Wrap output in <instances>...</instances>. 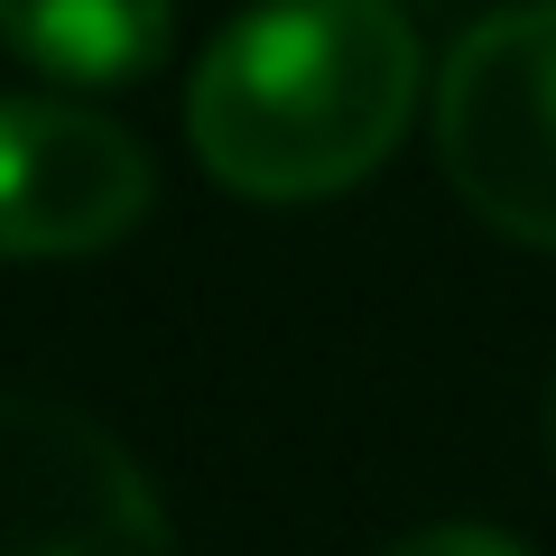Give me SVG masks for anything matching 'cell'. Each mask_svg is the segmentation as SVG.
I'll list each match as a JSON object with an SVG mask.
<instances>
[{"mask_svg":"<svg viewBox=\"0 0 556 556\" xmlns=\"http://www.w3.org/2000/svg\"><path fill=\"white\" fill-rule=\"evenodd\" d=\"M427 56L399 0H260L204 47L186 139L214 186L251 204H316L362 186L417 121Z\"/></svg>","mask_w":556,"mask_h":556,"instance_id":"cell-1","label":"cell"},{"mask_svg":"<svg viewBox=\"0 0 556 556\" xmlns=\"http://www.w3.org/2000/svg\"><path fill=\"white\" fill-rule=\"evenodd\" d=\"M437 159L492 232L556 251V0L464 28L437 75Z\"/></svg>","mask_w":556,"mask_h":556,"instance_id":"cell-2","label":"cell"},{"mask_svg":"<svg viewBox=\"0 0 556 556\" xmlns=\"http://www.w3.org/2000/svg\"><path fill=\"white\" fill-rule=\"evenodd\" d=\"M0 556H177V529L102 417L0 390Z\"/></svg>","mask_w":556,"mask_h":556,"instance_id":"cell-3","label":"cell"},{"mask_svg":"<svg viewBox=\"0 0 556 556\" xmlns=\"http://www.w3.org/2000/svg\"><path fill=\"white\" fill-rule=\"evenodd\" d=\"M159 177L121 121L0 93V260H84L149 214Z\"/></svg>","mask_w":556,"mask_h":556,"instance_id":"cell-4","label":"cell"},{"mask_svg":"<svg viewBox=\"0 0 556 556\" xmlns=\"http://www.w3.org/2000/svg\"><path fill=\"white\" fill-rule=\"evenodd\" d=\"M177 0H0V47L56 84H130L167 56Z\"/></svg>","mask_w":556,"mask_h":556,"instance_id":"cell-5","label":"cell"},{"mask_svg":"<svg viewBox=\"0 0 556 556\" xmlns=\"http://www.w3.org/2000/svg\"><path fill=\"white\" fill-rule=\"evenodd\" d=\"M380 556H538V547L482 529V519H437V529H408L399 547H380Z\"/></svg>","mask_w":556,"mask_h":556,"instance_id":"cell-6","label":"cell"},{"mask_svg":"<svg viewBox=\"0 0 556 556\" xmlns=\"http://www.w3.org/2000/svg\"><path fill=\"white\" fill-rule=\"evenodd\" d=\"M547 437H556V408H547Z\"/></svg>","mask_w":556,"mask_h":556,"instance_id":"cell-7","label":"cell"}]
</instances>
